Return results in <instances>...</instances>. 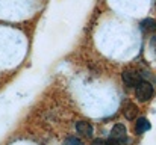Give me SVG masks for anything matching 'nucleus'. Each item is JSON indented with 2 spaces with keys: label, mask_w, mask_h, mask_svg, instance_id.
Returning a JSON list of instances; mask_svg holds the SVG:
<instances>
[{
  "label": "nucleus",
  "mask_w": 156,
  "mask_h": 145,
  "mask_svg": "<svg viewBox=\"0 0 156 145\" xmlns=\"http://www.w3.org/2000/svg\"><path fill=\"white\" fill-rule=\"evenodd\" d=\"M111 138L124 145L126 141H127V129L123 124H115L112 127V130H111Z\"/></svg>",
  "instance_id": "3"
},
{
  "label": "nucleus",
  "mask_w": 156,
  "mask_h": 145,
  "mask_svg": "<svg viewBox=\"0 0 156 145\" xmlns=\"http://www.w3.org/2000/svg\"><path fill=\"white\" fill-rule=\"evenodd\" d=\"M141 30L144 32V33H153L156 30V20L153 18H146V20H143L141 21Z\"/></svg>",
  "instance_id": "7"
},
{
  "label": "nucleus",
  "mask_w": 156,
  "mask_h": 145,
  "mask_svg": "<svg viewBox=\"0 0 156 145\" xmlns=\"http://www.w3.org/2000/svg\"><path fill=\"white\" fill-rule=\"evenodd\" d=\"M152 46H153V47H155V50H156V36H153V38H152Z\"/></svg>",
  "instance_id": "10"
},
{
  "label": "nucleus",
  "mask_w": 156,
  "mask_h": 145,
  "mask_svg": "<svg viewBox=\"0 0 156 145\" xmlns=\"http://www.w3.org/2000/svg\"><path fill=\"white\" fill-rule=\"evenodd\" d=\"M121 79H123V83L127 86V88H136L143 80H141V76H140V73L138 71H135V70H132V68H127V70H124L123 71V74H121Z\"/></svg>",
  "instance_id": "1"
},
{
  "label": "nucleus",
  "mask_w": 156,
  "mask_h": 145,
  "mask_svg": "<svg viewBox=\"0 0 156 145\" xmlns=\"http://www.w3.org/2000/svg\"><path fill=\"white\" fill-rule=\"evenodd\" d=\"M76 130L82 136H87V138H91L93 136V126L88 121H77L76 123Z\"/></svg>",
  "instance_id": "4"
},
{
  "label": "nucleus",
  "mask_w": 156,
  "mask_h": 145,
  "mask_svg": "<svg viewBox=\"0 0 156 145\" xmlns=\"http://www.w3.org/2000/svg\"><path fill=\"white\" fill-rule=\"evenodd\" d=\"M123 112H124V116H126L127 119H133V118H136L138 109H136V106H135L133 103L126 101V103H124V109H123Z\"/></svg>",
  "instance_id": "5"
},
{
  "label": "nucleus",
  "mask_w": 156,
  "mask_h": 145,
  "mask_svg": "<svg viewBox=\"0 0 156 145\" xmlns=\"http://www.w3.org/2000/svg\"><path fill=\"white\" fill-rule=\"evenodd\" d=\"M153 86H152V83H149V82H141L138 86H136V91H135V94H136V98L140 100V101H149L152 97H153Z\"/></svg>",
  "instance_id": "2"
},
{
  "label": "nucleus",
  "mask_w": 156,
  "mask_h": 145,
  "mask_svg": "<svg viewBox=\"0 0 156 145\" xmlns=\"http://www.w3.org/2000/svg\"><path fill=\"white\" fill-rule=\"evenodd\" d=\"M65 144L67 145H83L82 144V141H80V139H77V138H68Z\"/></svg>",
  "instance_id": "8"
},
{
  "label": "nucleus",
  "mask_w": 156,
  "mask_h": 145,
  "mask_svg": "<svg viewBox=\"0 0 156 145\" xmlns=\"http://www.w3.org/2000/svg\"><path fill=\"white\" fill-rule=\"evenodd\" d=\"M150 129H152V126H150V123H149L146 118H138V119H136L135 132H136L138 135H143L144 132H147V130H150Z\"/></svg>",
  "instance_id": "6"
},
{
  "label": "nucleus",
  "mask_w": 156,
  "mask_h": 145,
  "mask_svg": "<svg viewBox=\"0 0 156 145\" xmlns=\"http://www.w3.org/2000/svg\"><path fill=\"white\" fill-rule=\"evenodd\" d=\"M105 145H123V144H120L118 141H115V139H112V138H109L108 141H106V144Z\"/></svg>",
  "instance_id": "9"
}]
</instances>
